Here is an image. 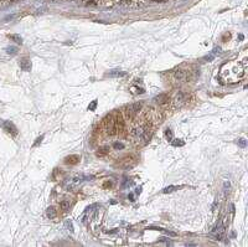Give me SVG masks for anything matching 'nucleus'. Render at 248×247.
Instances as JSON below:
<instances>
[{"label": "nucleus", "mask_w": 248, "mask_h": 247, "mask_svg": "<svg viewBox=\"0 0 248 247\" xmlns=\"http://www.w3.org/2000/svg\"><path fill=\"white\" fill-rule=\"evenodd\" d=\"M102 127H103V132L106 133V135L112 137L117 133V123H115V119L113 118V116H107L103 119Z\"/></svg>", "instance_id": "f257e3e1"}, {"label": "nucleus", "mask_w": 248, "mask_h": 247, "mask_svg": "<svg viewBox=\"0 0 248 247\" xmlns=\"http://www.w3.org/2000/svg\"><path fill=\"white\" fill-rule=\"evenodd\" d=\"M174 78H175V81H178V82H185L186 80H187V77H189V72L186 71V70H181V68H179V70H176L175 72H174Z\"/></svg>", "instance_id": "f03ea898"}, {"label": "nucleus", "mask_w": 248, "mask_h": 247, "mask_svg": "<svg viewBox=\"0 0 248 247\" xmlns=\"http://www.w3.org/2000/svg\"><path fill=\"white\" fill-rule=\"evenodd\" d=\"M171 102L174 103L175 107H180L182 103L186 102V94L182 93V92H178V93L175 94V97L171 99Z\"/></svg>", "instance_id": "7ed1b4c3"}, {"label": "nucleus", "mask_w": 248, "mask_h": 247, "mask_svg": "<svg viewBox=\"0 0 248 247\" xmlns=\"http://www.w3.org/2000/svg\"><path fill=\"white\" fill-rule=\"evenodd\" d=\"M3 128H4L6 132L8 133H11V134H16V128H15V125L12 124V123H10V122H4L3 123Z\"/></svg>", "instance_id": "20e7f679"}, {"label": "nucleus", "mask_w": 248, "mask_h": 247, "mask_svg": "<svg viewBox=\"0 0 248 247\" xmlns=\"http://www.w3.org/2000/svg\"><path fill=\"white\" fill-rule=\"evenodd\" d=\"M155 101L158 102L159 104H164V103H169L170 98H169L168 94H160V96H158V97L155 98Z\"/></svg>", "instance_id": "39448f33"}, {"label": "nucleus", "mask_w": 248, "mask_h": 247, "mask_svg": "<svg viewBox=\"0 0 248 247\" xmlns=\"http://www.w3.org/2000/svg\"><path fill=\"white\" fill-rule=\"evenodd\" d=\"M20 67L22 71H30L31 70V61L30 60H22L20 62Z\"/></svg>", "instance_id": "423d86ee"}, {"label": "nucleus", "mask_w": 248, "mask_h": 247, "mask_svg": "<svg viewBox=\"0 0 248 247\" xmlns=\"http://www.w3.org/2000/svg\"><path fill=\"white\" fill-rule=\"evenodd\" d=\"M46 214H47V217H50V219H55V217H56V215H57V211H56V209L53 207V206H50V207L46 210Z\"/></svg>", "instance_id": "0eeeda50"}, {"label": "nucleus", "mask_w": 248, "mask_h": 247, "mask_svg": "<svg viewBox=\"0 0 248 247\" xmlns=\"http://www.w3.org/2000/svg\"><path fill=\"white\" fill-rule=\"evenodd\" d=\"M78 160H80V157L78 155H71L68 158H66V163H71V164H76Z\"/></svg>", "instance_id": "6e6552de"}, {"label": "nucleus", "mask_w": 248, "mask_h": 247, "mask_svg": "<svg viewBox=\"0 0 248 247\" xmlns=\"http://www.w3.org/2000/svg\"><path fill=\"white\" fill-rule=\"evenodd\" d=\"M70 200H63L60 202V207L62 209V210H68L70 209Z\"/></svg>", "instance_id": "1a4fd4ad"}, {"label": "nucleus", "mask_w": 248, "mask_h": 247, "mask_svg": "<svg viewBox=\"0 0 248 247\" xmlns=\"http://www.w3.org/2000/svg\"><path fill=\"white\" fill-rule=\"evenodd\" d=\"M124 75H125V72H119L118 70H114L113 72H109L108 76L109 77H119V76H124Z\"/></svg>", "instance_id": "9d476101"}, {"label": "nucleus", "mask_w": 248, "mask_h": 247, "mask_svg": "<svg viewBox=\"0 0 248 247\" xmlns=\"http://www.w3.org/2000/svg\"><path fill=\"white\" fill-rule=\"evenodd\" d=\"M9 39L14 40L16 44H20V45H21V42H22V39L19 35H9Z\"/></svg>", "instance_id": "9b49d317"}, {"label": "nucleus", "mask_w": 248, "mask_h": 247, "mask_svg": "<svg viewBox=\"0 0 248 247\" xmlns=\"http://www.w3.org/2000/svg\"><path fill=\"white\" fill-rule=\"evenodd\" d=\"M175 189H179V188L178 186H168V188H165L164 190H162V193H165V194L166 193H171V191H174Z\"/></svg>", "instance_id": "f8f14e48"}, {"label": "nucleus", "mask_w": 248, "mask_h": 247, "mask_svg": "<svg viewBox=\"0 0 248 247\" xmlns=\"http://www.w3.org/2000/svg\"><path fill=\"white\" fill-rule=\"evenodd\" d=\"M165 137H166V139H168V140H172V133H171L170 129H166Z\"/></svg>", "instance_id": "ddd939ff"}, {"label": "nucleus", "mask_w": 248, "mask_h": 247, "mask_svg": "<svg viewBox=\"0 0 248 247\" xmlns=\"http://www.w3.org/2000/svg\"><path fill=\"white\" fill-rule=\"evenodd\" d=\"M172 145H175V147H182L184 145V142H182L181 139H175V142H172Z\"/></svg>", "instance_id": "4468645a"}, {"label": "nucleus", "mask_w": 248, "mask_h": 247, "mask_svg": "<svg viewBox=\"0 0 248 247\" xmlns=\"http://www.w3.org/2000/svg\"><path fill=\"white\" fill-rule=\"evenodd\" d=\"M113 147H114V149H123L124 148V144L123 143H114L113 144Z\"/></svg>", "instance_id": "2eb2a0df"}, {"label": "nucleus", "mask_w": 248, "mask_h": 247, "mask_svg": "<svg viewBox=\"0 0 248 247\" xmlns=\"http://www.w3.org/2000/svg\"><path fill=\"white\" fill-rule=\"evenodd\" d=\"M96 106H97V101H93L92 103L88 106V109H89V111H94V109H96Z\"/></svg>", "instance_id": "dca6fc26"}, {"label": "nucleus", "mask_w": 248, "mask_h": 247, "mask_svg": "<svg viewBox=\"0 0 248 247\" xmlns=\"http://www.w3.org/2000/svg\"><path fill=\"white\" fill-rule=\"evenodd\" d=\"M6 51H8L9 53H16V47H8Z\"/></svg>", "instance_id": "f3484780"}, {"label": "nucleus", "mask_w": 248, "mask_h": 247, "mask_svg": "<svg viewBox=\"0 0 248 247\" xmlns=\"http://www.w3.org/2000/svg\"><path fill=\"white\" fill-rule=\"evenodd\" d=\"M238 144H239V147H242V148H243V147H246V140H244V139H239Z\"/></svg>", "instance_id": "a211bd4d"}, {"label": "nucleus", "mask_w": 248, "mask_h": 247, "mask_svg": "<svg viewBox=\"0 0 248 247\" xmlns=\"http://www.w3.org/2000/svg\"><path fill=\"white\" fill-rule=\"evenodd\" d=\"M66 226L70 229V231H73V227H72V225H71V222H66Z\"/></svg>", "instance_id": "6ab92c4d"}, {"label": "nucleus", "mask_w": 248, "mask_h": 247, "mask_svg": "<svg viewBox=\"0 0 248 247\" xmlns=\"http://www.w3.org/2000/svg\"><path fill=\"white\" fill-rule=\"evenodd\" d=\"M153 1H161V0H153Z\"/></svg>", "instance_id": "aec40b11"}]
</instances>
